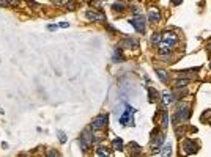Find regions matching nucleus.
I'll use <instances>...</instances> for the list:
<instances>
[{"instance_id": "nucleus-1", "label": "nucleus", "mask_w": 211, "mask_h": 157, "mask_svg": "<svg viewBox=\"0 0 211 157\" xmlns=\"http://www.w3.org/2000/svg\"><path fill=\"white\" fill-rule=\"evenodd\" d=\"M107 123H109V116L106 115V113H101V115H98L96 118H93L90 127H91L93 130H104L106 127H107Z\"/></svg>"}, {"instance_id": "nucleus-2", "label": "nucleus", "mask_w": 211, "mask_h": 157, "mask_svg": "<svg viewBox=\"0 0 211 157\" xmlns=\"http://www.w3.org/2000/svg\"><path fill=\"white\" fill-rule=\"evenodd\" d=\"M95 143V138H93V133H91V129H85V132L80 135L79 138V144L84 151H87L91 144Z\"/></svg>"}, {"instance_id": "nucleus-3", "label": "nucleus", "mask_w": 211, "mask_h": 157, "mask_svg": "<svg viewBox=\"0 0 211 157\" xmlns=\"http://www.w3.org/2000/svg\"><path fill=\"white\" fill-rule=\"evenodd\" d=\"M189 116H191V107H189V105H186V104H181V105H180V108H178V110H176V113H175L173 121H175V123L186 121Z\"/></svg>"}, {"instance_id": "nucleus-4", "label": "nucleus", "mask_w": 211, "mask_h": 157, "mask_svg": "<svg viewBox=\"0 0 211 157\" xmlns=\"http://www.w3.org/2000/svg\"><path fill=\"white\" fill-rule=\"evenodd\" d=\"M145 21H147V19H145L143 14H136V16L129 21V24H131L139 33H143L145 29H147V27H145Z\"/></svg>"}, {"instance_id": "nucleus-5", "label": "nucleus", "mask_w": 211, "mask_h": 157, "mask_svg": "<svg viewBox=\"0 0 211 157\" xmlns=\"http://www.w3.org/2000/svg\"><path fill=\"white\" fill-rule=\"evenodd\" d=\"M85 18L91 22H104L106 21V16L101 13V11H96V10H87L85 11Z\"/></svg>"}, {"instance_id": "nucleus-6", "label": "nucleus", "mask_w": 211, "mask_h": 157, "mask_svg": "<svg viewBox=\"0 0 211 157\" xmlns=\"http://www.w3.org/2000/svg\"><path fill=\"white\" fill-rule=\"evenodd\" d=\"M161 38H162V43H167V44H170L172 47H175V46L178 44V39H180V38H178L175 33H172V32H165V33H162Z\"/></svg>"}, {"instance_id": "nucleus-7", "label": "nucleus", "mask_w": 211, "mask_h": 157, "mask_svg": "<svg viewBox=\"0 0 211 157\" xmlns=\"http://www.w3.org/2000/svg\"><path fill=\"white\" fill-rule=\"evenodd\" d=\"M133 113H134V108L128 107V108H126V112H125V115L120 118V124H123V126H134Z\"/></svg>"}, {"instance_id": "nucleus-8", "label": "nucleus", "mask_w": 211, "mask_h": 157, "mask_svg": "<svg viewBox=\"0 0 211 157\" xmlns=\"http://www.w3.org/2000/svg\"><path fill=\"white\" fill-rule=\"evenodd\" d=\"M183 149L186 154H195L197 152V144L194 143V140H184L183 141Z\"/></svg>"}, {"instance_id": "nucleus-9", "label": "nucleus", "mask_w": 211, "mask_h": 157, "mask_svg": "<svg viewBox=\"0 0 211 157\" xmlns=\"http://www.w3.org/2000/svg\"><path fill=\"white\" fill-rule=\"evenodd\" d=\"M148 21H150L151 24H156V22L161 21V13H159L158 8H151V10L148 11Z\"/></svg>"}, {"instance_id": "nucleus-10", "label": "nucleus", "mask_w": 211, "mask_h": 157, "mask_svg": "<svg viewBox=\"0 0 211 157\" xmlns=\"http://www.w3.org/2000/svg\"><path fill=\"white\" fill-rule=\"evenodd\" d=\"M164 143V133H158L153 140H151V149H159L161 148V144Z\"/></svg>"}, {"instance_id": "nucleus-11", "label": "nucleus", "mask_w": 211, "mask_h": 157, "mask_svg": "<svg viewBox=\"0 0 211 157\" xmlns=\"http://www.w3.org/2000/svg\"><path fill=\"white\" fill-rule=\"evenodd\" d=\"M120 46H123V47H134V49H137L139 47V41L137 39H131V38H125L123 41H122V44Z\"/></svg>"}, {"instance_id": "nucleus-12", "label": "nucleus", "mask_w": 211, "mask_h": 157, "mask_svg": "<svg viewBox=\"0 0 211 157\" xmlns=\"http://www.w3.org/2000/svg\"><path fill=\"white\" fill-rule=\"evenodd\" d=\"M125 10H126V3L125 2H115L112 5V11L114 13H123Z\"/></svg>"}, {"instance_id": "nucleus-13", "label": "nucleus", "mask_w": 211, "mask_h": 157, "mask_svg": "<svg viewBox=\"0 0 211 157\" xmlns=\"http://www.w3.org/2000/svg\"><path fill=\"white\" fill-rule=\"evenodd\" d=\"M123 60H125L123 52H122V49H120V47H117V49H115V52H114V61H115V63H122Z\"/></svg>"}, {"instance_id": "nucleus-14", "label": "nucleus", "mask_w": 211, "mask_h": 157, "mask_svg": "<svg viewBox=\"0 0 211 157\" xmlns=\"http://www.w3.org/2000/svg\"><path fill=\"white\" fill-rule=\"evenodd\" d=\"M156 72H158V77L161 79L162 83H169V74H167L165 71H162V69H156Z\"/></svg>"}, {"instance_id": "nucleus-15", "label": "nucleus", "mask_w": 211, "mask_h": 157, "mask_svg": "<svg viewBox=\"0 0 211 157\" xmlns=\"http://www.w3.org/2000/svg\"><path fill=\"white\" fill-rule=\"evenodd\" d=\"M162 99H164V104H172L173 101H175V94L173 93H164V96H162Z\"/></svg>"}, {"instance_id": "nucleus-16", "label": "nucleus", "mask_w": 211, "mask_h": 157, "mask_svg": "<svg viewBox=\"0 0 211 157\" xmlns=\"http://www.w3.org/2000/svg\"><path fill=\"white\" fill-rule=\"evenodd\" d=\"M112 146H114L115 151H122V149H123V140H122V138H115V140L112 141Z\"/></svg>"}, {"instance_id": "nucleus-17", "label": "nucleus", "mask_w": 211, "mask_h": 157, "mask_svg": "<svg viewBox=\"0 0 211 157\" xmlns=\"http://www.w3.org/2000/svg\"><path fill=\"white\" fill-rule=\"evenodd\" d=\"M148 94H150V101L151 102H156L159 99V94H158V91H154V88H148Z\"/></svg>"}, {"instance_id": "nucleus-18", "label": "nucleus", "mask_w": 211, "mask_h": 157, "mask_svg": "<svg viewBox=\"0 0 211 157\" xmlns=\"http://www.w3.org/2000/svg\"><path fill=\"white\" fill-rule=\"evenodd\" d=\"M161 41H162V38H161L159 33H153V35H151V44H153V46L158 44V43H161Z\"/></svg>"}, {"instance_id": "nucleus-19", "label": "nucleus", "mask_w": 211, "mask_h": 157, "mask_svg": "<svg viewBox=\"0 0 211 157\" xmlns=\"http://www.w3.org/2000/svg\"><path fill=\"white\" fill-rule=\"evenodd\" d=\"M170 149H172V146H170V144H164V146H162V151H161L159 154H161V155H167V154H170V152H172Z\"/></svg>"}, {"instance_id": "nucleus-20", "label": "nucleus", "mask_w": 211, "mask_h": 157, "mask_svg": "<svg viewBox=\"0 0 211 157\" xmlns=\"http://www.w3.org/2000/svg\"><path fill=\"white\" fill-rule=\"evenodd\" d=\"M187 83H189V80H184V79H183V80H176V82H175V88H183V86H186Z\"/></svg>"}, {"instance_id": "nucleus-21", "label": "nucleus", "mask_w": 211, "mask_h": 157, "mask_svg": "<svg viewBox=\"0 0 211 157\" xmlns=\"http://www.w3.org/2000/svg\"><path fill=\"white\" fill-rule=\"evenodd\" d=\"M96 154L98 155H109V151L106 149V148H98L96 149Z\"/></svg>"}, {"instance_id": "nucleus-22", "label": "nucleus", "mask_w": 211, "mask_h": 157, "mask_svg": "<svg viewBox=\"0 0 211 157\" xmlns=\"http://www.w3.org/2000/svg\"><path fill=\"white\" fill-rule=\"evenodd\" d=\"M167 126H169V113H164L162 115V127L165 129Z\"/></svg>"}, {"instance_id": "nucleus-23", "label": "nucleus", "mask_w": 211, "mask_h": 157, "mask_svg": "<svg viewBox=\"0 0 211 157\" xmlns=\"http://www.w3.org/2000/svg\"><path fill=\"white\" fill-rule=\"evenodd\" d=\"M58 137H60V143H65L66 141V135H65V132H58Z\"/></svg>"}, {"instance_id": "nucleus-24", "label": "nucleus", "mask_w": 211, "mask_h": 157, "mask_svg": "<svg viewBox=\"0 0 211 157\" xmlns=\"http://www.w3.org/2000/svg\"><path fill=\"white\" fill-rule=\"evenodd\" d=\"M8 2H10V7H19L21 0H8Z\"/></svg>"}, {"instance_id": "nucleus-25", "label": "nucleus", "mask_w": 211, "mask_h": 157, "mask_svg": "<svg viewBox=\"0 0 211 157\" xmlns=\"http://www.w3.org/2000/svg\"><path fill=\"white\" fill-rule=\"evenodd\" d=\"M66 8H68L69 11H73V10L76 8V5H74V2H68V3H66Z\"/></svg>"}, {"instance_id": "nucleus-26", "label": "nucleus", "mask_w": 211, "mask_h": 157, "mask_svg": "<svg viewBox=\"0 0 211 157\" xmlns=\"http://www.w3.org/2000/svg\"><path fill=\"white\" fill-rule=\"evenodd\" d=\"M0 7H2V8L10 7V2H8V0H0Z\"/></svg>"}, {"instance_id": "nucleus-27", "label": "nucleus", "mask_w": 211, "mask_h": 157, "mask_svg": "<svg viewBox=\"0 0 211 157\" xmlns=\"http://www.w3.org/2000/svg\"><path fill=\"white\" fill-rule=\"evenodd\" d=\"M47 155H60L58 151H47Z\"/></svg>"}, {"instance_id": "nucleus-28", "label": "nucleus", "mask_w": 211, "mask_h": 157, "mask_svg": "<svg viewBox=\"0 0 211 157\" xmlns=\"http://www.w3.org/2000/svg\"><path fill=\"white\" fill-rule=\"evenodd\" d=\"M52 2L55 3V5H62V3H65L66 0H52Z\"/></svg>"}, {"instance_id": "nucleus-29", "label": "nucleus", "mask_w": 211, "mask_h": 157, "mask_svg": "<svg viewBox=\"0 0 211 157\" xmlns=\"http://www.w3.org/2000/svg\"><path fill=\"white\" fill-rule=\"evenodd\" d=\"M57 29H58V25H47V30H51V32L52 30H57Z\"/></svg>"}, {"instance_id": "nucleus-30", "label": "nucleus", "mask_w": 211, "mask_h": 157, "mask_svg": "<svg viewBox=\"0 0 211 157\" xmlns=\"http://www.w3.org/2000/svg\"><path fill=\"white\" fill-rule=\"evenodd\" d=\"M68 25H69L68 22H60V25H58V27H62V29H66Z\"/></svg>"}, {"instance_id": "nucleus-31", "label": "nucleus", "mask_w": 211, "mask_h": 157, "mask_svg": "<svg viewBox=\"0 0 211 157\" xmlns=\"http://www.w3.org/2000/svg\"><path fill=\"white\" fill-rule=\"evenodd\" d=\"M181 2H183V0H172V3H173V5H180Z\"/></svg>"}, {"instance_id": "nucleus-32", "label": "nucleus", "mask_w": 211, "mask_h": 157, "mask_svg": "<svg viewBox=\"0 0 211 157\" xmlns=\"http://www.w3.org/2000/svg\"><path fill=\"white\" fill-rule=\"evenodd\" d=\"M99 2H104V0H99Z\"/></svg>"}, {"instance_id": "nucleus-33", "label": "nucleus", "mask_w": 211, "mask_h": 157, "mask_svg": "<svg viewBox=\"0 0 211 157\" xmlns=\"http://www.w3.org/2000/svg\"><path fill=\"white\" fill-rule=\"evenodd\" d=\"M209 66H211V63H209Z\"/></svg>"}]
</instances>
